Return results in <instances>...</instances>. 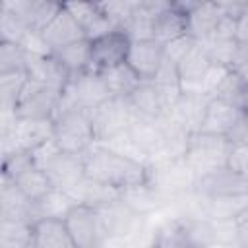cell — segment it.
<instances>
[{"instance_id":"7a4b0ae2","label":"cell","mask_w":248,"mask_h":248,"mask_svg":"<svg viewBox=\"0 0 248 248\" xmlns=\"http://www.w3.org/2000/svg\"><path fill=\"white\" fill-rule=\"evenodd\" d=\"M52 141L54 145L72 155L87 153L95 143V130L91 112L79 108H62L52 120Z\"/></svg>"},{"instance_id":"52a82bcc","label":"cell","mask_w":248,"mask_h":248,"mask_svg":"<svg viewBox=\"0 0 248 248\" xmlns=\"http://www.w3.org/2000/svg\"><path fill=\"white\" fill-rule=\"evenodd\" d=\"M112 95L99 72L87 70L79 76L70 78L68 85L62 89V108H79L93 112L97 107H101L105 101H108Z\"/></svg>"},{"instance_id":"8992f818","label":"cell","mask_w":248,"mask_h":248,"mask_svg":"<svg viewBox=\"0 0 248 248\" xmlns=\"http://www.w3.org/2000/svg\"><path fill=\"white\" fill-rule=\"evenodd\" d=\"M62 105V89L27 79L16 108L14 116L17 120H54Z\"/></svg>"},{"instance_id":"9a60e30c","label":"cell","mask_w":248,"mask_h":248,"mask_svg":"<svg viewBox=\"0 0 248 248\" xmlns=\"http://www.w3.org/2000/svg\"><path fill=\"white\" fill-rule=\"evenodd\" d=\"M196 196L200 198H217V196H234V194H248V180L231 170L229 167L217 169L194 182Z\"/></svg>"},{"instance_id":"cb8c5ba5","label":"cell","mask_w":248,"mask_h":248,"mask_svg":"<svg viewBox=\"0 0 248 248\" xmlns=\"http://www.w3.org/2000/svg\"><path fill=\"white\" fill-rule=\"evenodd\" d=\"M31 248H76L64 219L48 217L33 223V242Z\"/></svg>"},{"instance_id":"74e56055","label":"cell","mask_w":248,"mask_h":248,"mask_svg":"<svg viewBox=\"0 0 248 248\" xmlns=\"http://www.w3.org/2000/svg\"><path fill=\"white\" fill-rule=\"evenodd\" d=\"M234 225H236V236H238V242L248 240V209L242 211V213L234 219Z\"/></svg>"},{"instance_id":"f546056e","label":"cell","mask_w":248,"mask_h":248,"mask_svg":"<svg viewBox=\"0 0 248 248\" xmlns=\"http://www.w3.org/2000/svg\"><path fill=\"white\" fill-rule=\"evenodd\" d=\"M27 79L29 78H27L25 70L0 74V108H2V112L14 114L16 103H17Z\"/></svg>"},{"instance_id":"836d02e7","label":"cell","mask_w":248,"mask_h":248,"mask_svg":"<svg viewBox=\"0 0 248 248\" xmlns=\"http://www.w3.org/2000/svg\"><path fill=\"white\" fill-rule=\"evenodd\" d=\"M227 167L248 180V147L240 143H232L227 157Z\"/></svg>"},{"instance_id":"8fae6325","label":"cell","mask_w":248,"mask_h":248,"mask_svg":"<svg viewBox=\"0 0 248 248\" xmlns=\"http://www.w3.org/2000/svg\"><path fill=\"white\" fill-rule=\"evenodd\" d=\"M130 43L132 39L120 29H112L105 35L91 39V70L105 72L124 64Z\"/></svg>"},{"instance_id":"ba28073f","label":"cell","mask_w":248,"mask_h":248,"mask_svg":"<svg viewBox=\"0 0 248 248\" xmlns=\"http://www.w3.org/2000/svg\"><path fill=\"white\" fill-rule=\"evenodd\" d=\"M107 238H134L149 227V215L140 213L122 196L97 207Z\"/></svg>"},{"instance_id":"3957f363","label":"cell","mask_w":248,"mask_h":248,"mask_svg":"<svg viewBox=\"0 0 248 248\" xmlns=\"http://www.w3.org/2000/svg\"><path fill=\"white\" fill-rule=\"evenodd\" d=\"M232 141L225 136H213V134H203L196 132L188 138L182 161L194 174V178H202L217 169L227 167V157L231 151Z\"/></svg>"},{"instance_id":"8d00e7d4","label":"cell","mask_w":248,"mask_h":248,"mask_svg":"<svg viewBox=\"0 0 248 248\" xmlns=\"http://www.w3.org/2000/svg\"><path fill=\"white\" fill-rule=\"evenodd\" d=\"M236 41L248 45V6L236 19Z\"/></svg>"},{"instance_id":"e575fe53","label":"cell","mask_w":248,"mask_h":248,"mask_svg":"<svg viewBox=\"0 0 248 248\" xmlns=\"http://www.w3.org/2000/svg\"><path fill=\"white\" fill-rule=\"evenodd\" d=\"M194 45H196V41H194L190 35H182V37H178V39H174V41H170V43L165 45V58L176 66V64L182 60V56H184Z\"/></svg>"},{"instance_id":"ab89813d","label":"cell","mask_w":248,"mask_h":248,"mask_svg":"<svg viewBox=\"0 0 248 248\" xmlns=\"http://www.w3.org/2000/svg\"><path fill=\"white\" fill-rule=\"evenodd\" d=\"M240 74H242V76H244V78H246V81H248V68H246V70H244V72H240Z\"/></svg>"},{"instance_id":"44dd1931","label":"cell","mask_w":248,"mask_h":248,"mask_svg":"<svg viewBox=\"0 0 248 248\" xmlns=\"http://www.w3.org/2000/svg\"><path fill=\"white\" fill-rule=\"evenodd\" d=\"M211 97L203 95V93H180L178 101L174 103V107L170 108L169 116L188 134H196L200 132L202 120H203V112L205 107L209 103Z\"/></svg>"},{"instance_id":"277c9868","label":"cell","mask_w":248,"mask_h":248,"mask_svg":"<svg viewBox=\"0 0 248 248\" xmlns=\"http://www.w3.org/2000/svg\"><path fill=\"white\" fill-rule=\"evenodd\" d=\"M35 157V163L45 169L48 174L52 186L62 192H72L83 178H85V167H83V155H72L60 151L54 141H46L45 145L31 151Z\"/></svg>"},{"instance_id":"4fadbf2b","label":"cell","mask_w":248,"mask_h":248,"mask_svg":"<svg viewBox=\"0 0 248 248\" xmlns=\"http://www.w3.org/2000/svg\"><path fill=\"white\" fill-rule=\"evenodd\" d=\"M211 68L213 62L209 54L200 43H196L176 64V74L180 79L182 93H203V81Z\"/></svg>"},{"instance_id":"5b68a950","label":"cell","mask_w":248,"mask_h":248,"mask_svg":"<svg viewBox=\"0 0 248 248\" xmlns=\"http://www.w3.org/2000/svg\"><path fill=\"white\" fill-rule=\"evenodd\" d=\"M140 116L134 112L126 97H110L91 112L97 143H105V145L114 143L128 132V128Z\"/></svg>"},{"instance_id":"ac0fdd59","label":"cell","mask_w":248,"mask_h":248,"mask_svg":"<svg viewBox=\"0 0 248 248\" xmlns=\"http://www.w3.org/2000/svg\"><path fill=\"white\" fill-rule=\"evenodd\" d=\"M192 2H169L153 19V39L167 45L182 35H188V10Z\"/></svg>"},{"instance_id":"484cf974","label":"cell","mask_w":248,"mask_h":248,"mask_svg":"<svg viewBox=\"0 0 248 248\" xmlns=\"http://www.w3.org/2000/svg\"><path fill=\"white\" fill-rule=\"evenodd\" d=\"M6 178H8V176H6ZM10 180H12L31 202H39V200H43L45 196H48V194L54 190V186H52L48 174H46L45 169H41L39 165H31V167L23 169L21 172L14 174Z\"/></svg>"},{"instance_id":"2e32d148","label":"cell","mask_w":248,"mask_h":248,"mask_svg":"<svg viewBox=\"0 0 248 248\" xmlns=\"http://www.w3.org/2000/svg\"><path fill=\"white\" fill-rule=\"evenodd\" d=\"M25 74L29 79L56 87V89H64L70 81V74L52 52L41 54V52L25 50Z\"/></svg>"},{"instance_id":"ffe728a7","label":"cell","mask_w":248,"mask_h":248,"mask_svg":"<svg viewBox=\"0 0 248 248\" xmlns=\"http://www.w3.org/2000/svg\"><path fill=\"white\" fill-rule=\"evenodd\" d=\"M223 16L225 8L221 2H192L188 10V35L196 43L207 41Z\"/></svg>"},{"instance_id":"6da1fadb","label":"cell","mask_w":248,"mask_h":248,"mask_svg":"<svg viewBox=\"0 0 248 248\" xmlns=\"http://www.w3.org/2000/svg\"><path fill=\"white\" fill-rule=\"evenodd\" d=\"M83 167L87 180L99 182L116 192L147 186L151 178L147 163L105 143H95L83 153Z\"/></svg>"},{"instance_id":"9c48e42d","label":"cell","mask_w":248,"mask_h":248,"mask_svg":"<svg viewBox=\"0 0 248 248\" xmlns=\"http://www.w3.org/2000/svg\"><path fill=\"white\" fill-rule=\"evenodd\" d=\"M182 89L161 85L157 81H141L126 99L140 118H165L178 101Z\"/></svg>"},{"instance_id":"f35d334b","label":"cell","mask_w":248,"mask_h":248,"mask_svg":"<svg viewBox=\"0 0 248 248\" xmlns=\"http://www.w3.org/2000/svg\"><path fill=\"white\" fill-rule=\"evenodd\" d=\"M240 244V248H248V240H244V242H238Z\"/></svg>"},{"instance_id":"4316f807","label":"cell","mask_w":248,"mask_h":248,"mask_svg":"<svg viewBox=\"0 0 248 248\" xmlns=\"http://www.w3.org/2000/svg\"><path fill=\"white\" fill-rule=\"evenodd\" d=\"M52 54L60 60V64L66 68L70 78L91 70V39L76 41L68 46H62V48L54 50Z\"/></svg>"},{"instance_id":"7c38bea8","label":"cell","mask_w":248,"mask_h":248,"mask_svg":"<svg viewBox=\"0 0 248 248\" xmlns=\"http://www.w3.org/2000/svg\"><path fill=\"white\" fill-rule=\"evenodd\" d=\"M165 62V45L157 39L132 41L126 56V66L141 79L151 81Z\"/></svg>"},{"instance_id":"1f68e13d","label":"cell","mask_w":248,"mask_h":248,"mask_svg":"<svg viewBox=\"0 0 248 248\" xmlns=\"http://www.w3.org/2000/svg\"><path fill=\"white\" fill-rule=\"evenodd\" d=\"M27 35H29V29L21 21V17L2 4L0 6V43L21 45Z\"/></svg>"},{"instance_id":"603a6c76","label":"cell","mask_w":248,"mask_h":248,"mask_svg":"<svg viewBox=\"0 0 248 248\" xmlns=\"http://www.w3.org/2000/svg\"><path fill=\"white\" fill-rule=\"evenodd\" d=\"M64 6L76 17L87 39H95L112 31V25L99 2H64Z\"/></svg>"},{"instance_id":"d6986e66","label":"cell","mask_w":248,"mask_h":248,"mask_svg":"<svg viewBox=\"0 0 248 248\" xmlns=\"http://www.w3.org/2000/svg\"><path fill=\"white\" fill-rule=\"evenodd\" d=\"M41 39L46 45V48L50 52H54L62 46H68V45H72L76 41H81V39H87V37H85L83 29L79 27V23L76 21V17L66 10V6L62 2V10L41 31Z\"/></svg>"},{"instance_id":"4dcf8cb0","label":"cell","mask_w":248,"mask_h":248,"mask_svg":"<svg viewBox=\"0 0 248 248\" xmlns=\"http://www.w3.org/2000/svg\"><path fill=\"white\" fill-rule=\"evenodd\" d=\"M33 223L0 221V248H31Z\"/></svg>"},{"instance_id":"d4e9b609","label":"cell","mask_w":248,"mask_h":248,"mask_svg":"<svg viewBox=\"0 0 248 248\" xmlns=\"http://www.w3.org/2000/svg\"><path fill=\"white\" fill-rule=\"evenodd\" d=\"M200 200H202L203 215L211 221H234L242 211L248 209V194L200 198Z\"/></svg>"},{"instance_id":"f1b7e54d","label":"cell","mask_w":248,"mask_h":248,"mask_svg":"<svg viewBox=\"0 0 248 248\" xmlns=\"http://www.w3.org/2000/svg\"><path fill=\"white\" fill-rule=\"evenodd\" d=\"M99 74L103 76V79H105L112 97H128L141 83V79L126 66V62L120 64V66H114L110 70L99 72Z\"/></svg>"},{"instance_id":"7402d4cb","label":"cell","mask_w":248,"mask_h":248,"mask_svg":"<svg viewBox=\"0 0 248 248\" xmlns=\"http://www.w3.org/2000/svg\"><path fill=\"white\" fill-rule=\"evenodd\" d=\"M0 221L33 223V202L6 176L0 186Z\"/></svg>"},{"instance_id":"d590c367","label":"cell","mask_w":248,"mask_h":248,"mask_svg":"<svg viewBox=\"0 0 248 248\" xmlns=\"http://www.w3.org/2000/svg\"><path fill=\"white\" fill-rule=\"evenodd\" d=\"M229 140L232 143H240V145H246L248 147V112L244 114V118L240 120V124L234 128V132L231 134Z\"/></svg>"},{"instance_id":"e0dca14e","label":"cell","mask_w":248,"mask_h":248,"mask_svg":"<svg viewBox=\"0 0 248 248\" xmlns=\"http://www.w3.org/2000/svg\"><path fill=\"white\" fill-rule=\"evenodd\" d=\"M2 4L8 6L12 12H16L31 33H39V35L62 10V2H48V0H6Z\"/></svg>"},{"instance_id":"83f0119b","label":"cell","mask_w":248,"mask_h":248,"mask_svg":"<svg viewBox=\"0 0 248 248\" xmlns=\"http://www.w3.org/2000/svg\"><path fill=\"white\" fill-rule=\"evenodd\" d=\"M213 97L223 99V101L238 107L240 110L248 112V81H246V78L236 70H229L225 74V78L221 79V83L217 85V89L213 91Z\"/></svg>"},{"instance_id":"5bb4252c","label":"cell","mask_w":248,"mask_h":248,"mask_svg":"<svg viewBox=\"0 0 248 248\" xmlns=\"http://www.w3.org/2000/svg\"><path fill=\"white\" fill-rule=\"evenodd\" d=\"M244 114H246V110H240L238 107H234V105H231V103H227L223 99L211 97L207 107H205L200 132L231 138L234 128L244 118Z\"/></svg>"},{"instance_id":"30bf717a","label":"cell","mask_w":248,"mask_h":248,"mask_svg":"<svg viewBox=\"0 0 248 248\" xmlns=\"http://www.w3.org/2000/svg\"><path fill=\"white\" fill-rule=\"evenodd\" d=\"M62 219L76 248H103L107 234L97 207L87 203H74Z\"/></svg>"},{"instance_id":"d6a6232c","label":"cell","mask_w":248,"mask_h":248,"mask_svg":"<svg viewBox=\"0 0 248 248\" xmlns=\"http://www.w3.org/2000/svg\"><path fill=\"white\" fill-rule=\"evenodd\" d=\"M25 70V48L16 43H0V74Z\"/></svg>"}]
</instances>
